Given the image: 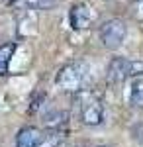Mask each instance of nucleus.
Wrapping results in <instances>:
<instances>
[{
	"mask_svg": "<svg viewBox=\"0 0 143 147\" xmlns=\"http://www.w3.org/2000/svg\"><path fill=\"white\" fill-rule=\"evenodd\" d=\"M88 73H90V67L86 61H71L59 69L55 82L65 92H80L88 79Z\"/></svg>",
	"mask_w": 143,
	"mask_h": 147,
	"instance_id": "f257e3e1",
	"label": "nucleus"
},
{
	"mask_svg": "<svg viewBox=\"0 0 143 147\" xmlns=\"http://www.w3.org/2000/svg\"><path fill=\"white\" fill-rule=\"evenodd\" d=\"M80 100V122L84 125H100L104 124L106 118V110L100 98L88 94V92H80L78 96Z\"/></svg>",
	"mask_w": 143,
	"mask_h": 147,
	"instance_id": "f03ea898",
	"label": "nucleus"
},
{
	"mask_svg": "<svg viewBox=\"0 0 143 147\" xmlns=\"http://www.w3.org/2000/svg\"><path fill=\"white\" fill-rule=\"evenodd\" d=\"M125 34H127V28L120 18H112V20H108V22H104L100 26V41L106 49L121 47L123 39H125Z\"/></svg>",
	"mask_w": 143,
	"mask_h": 147,
	"instance_id": "7ed1b4c3",
	"label": "nucleus"
},
{
	"mask_svg": "<svg viewBox=\"0 0 143 147\" xmlns=\"http://www.w3.org/2000/svg\"><path fill=\"white\" fill-rule=\"evenodd\" d=\"M132 67H133V61L125 59V57H114L108 63V69H106L108 82L110 84H121L127 77H132Z\"/></svg>",
	"mask_w": 143,
	"mask_h": 147,
	"instance_id": "20e7f679",
	"label": "nucleus"
},
{
	"mask_svg": "<svg viewBox=\"0 0 143 147\" xmlns=\"http://www.w3.org/2000/svg\"><path fill=\"white\" fill-rule=\"evenodd\" d=\"M69 20H71L73 30H86L88 26L92 24V20H94V12H92V8L88 4L80 2V4H75L71 8Z\"/></svg>",
	"mask_w": 143,
	"mask_h": 147,
	"instance_id": "39448f33",
	"label": "nucleus"
},
{
	"mask_svg": "<svg viewBox=\"0 0 143 147\" xmlns=\"http://www.w3.org/2000/svg\"><path fill=\"white\" fill-rule=\"evenodd\" d=\"M41 131L33 125H28V127H22L16 136V147H39L41 145Z\"/></svg>",
	"mask_w": 143,
	"mask_h": 147,
	"instance_id": "423d86ee",
	"label": "nucleus"
},
{
	"mask_svg": "<svg viewBox=\"0 0 143 147\" xmlns=\"http://www.w3.org/2000/svg\"><path fill=\"white\" fill-rule=\"evenodd\" d=\"M69 122V114L65 110H49L43 116V125L47 129H63Z\"/></svg>",
	"mask_w": 143,
	"mask_h": 147,
	"instance_id": "0eeeda50",
	"label": "nucleus"
},
{
	"mask_svg": "<svg viewBox=\"0 0 143 147\" xmlns=\"http://www.w3.org/2000/svg\"><path fill=\"white\" fill-rule=\"evenodd\" d=\"M16 49H18V43L16 41H8V43H2L0 45V75H6L8 73V65H10Z\"/></svg>",
	"mask_w": 143,
	"mask_h": 147,
	"instance_id": "6e6552de",
	"label": "nucleus"
},
{
	"mask_svg": "<svg viewBox=\"0 0 143 147\" xmlns=\"http://www.w3.org/2000/svg\"><path fill=\"white\" fill-rule=\"evenodd\" d=\"M130 104L143 106V79H135L130 86Z\"/></svg>",
	"mask_w": 143,
	"mask_h": 147,
	"instance_id": "1a4fd4ad",
	"label": "nucleus"
},
{
	"mask_svg": "<svg viewBox=\"0 0 143 147\" xmlns=\"http://www.w3.org/2000/svg\"><path fill=\"white\" fill-rule=\"evenodd\" d=\"M63 139H65V136L61 134V129H49V134L43 136L39 147H61L63 145Z\"/></svg>",
	"mask_w": 143,
	"mask_h": 147,
	"instance_id": "9d476101",
	"label": "nucleus"
},
{
	"mask_svg": "<svg viewBox=\"0 0 143 147\" xmlns=\"http://www.w3.org/2000/svg\"><path fill=\"white\" fill-rule=\"evenodd\" d=\"M26 6L32 10H51L57 6V0H26Z\"/></svg>",
	"mask_w": 143,
	"mask_h": 147,
	"instance_id": "9b49d317",
	"label": "nucleus"
},
{
	"mask_svg": "<svg viewBox=\"0 0 143 147\" xmlns=\"http://www.w3.org/2000/svg\"><path fill=\"white\" fill-rule=\"evenodd\" d=\"M43 102H45V92H41V90L35 92V94H33V98H32V102H30V110H28V112L35 114L39 108H41V104H43Z\"/></svg>",
	"mask_w": 143,
	"mask_h": 147,
	"instance_id": "f8f14e48",
	"label": "nucleus"
},
{
	"mask_svg": "<svg viewBox=\"0 0 143 147\" xmlns=\"http://www.w3.org/2000/svg\"><path fill=\"white\" fill-rule=\"evenodd\" d=\"M135 139H137V143L143 147V124L135 127Z\"/></svg>",
	"mask_w": 143,
	"mask_h": 147,
	"instance_id": "ddd939ff",
	"label": "nucleus"
},
{
	"mask_svg": "<svg viewBox=\"0 0 143 147\" xmlns=\"http://www.w3.org/2000/svg\"><path fill=\"white\" fill-rule=\"evenodd\" d=\"M135 16H137V20H143V0L137 2V12H135Z\"/></svg>",
	"mask_w": 143,
	"mask_h": 147,
	"instance_id": "4468645a",
	"label": "nucleus"
},
{
	"mask_svg": "<svg viewBox=\"0 0 143 147\" xmlns=\"http://www.w3.org/2000/svg\"><path fill=\"white\" fill-rule=\"evenodd\" d=\"M2 2H6V4H14L16 0H2Z\"/></svg>",
	"mask_w": 143,
	"mask_h": 147,
	"instance_id": "2eb2a0df",
	"label": "nucleus"
},
{
	"mask_svg": "<svg viewBox=\"0 0 143 147\" xmlns=\"http://www.w3.org/2000/svg\"><path fill=\"white\" fill-rule=\"evenodd\" d=\"M96 147H110V145H96Z\"/></svg>",
	"mask_w": 143,
	"mask_h": 147,
	"instance_id": "dca6fc26",
	"label": "nucleus"
},
{
	"mask_svg": "<svg viewBox=\"0 0 143 147\" xmlns=\"http://www.w3.org/2000/svg\"><path fill=\"white\" fill-rule=\"evenodd\" d=\"M132 2H141V0H132Z\"/></svg>",
	"mask_w": 143,
	"mask_h": 147,
	"instance_id": "f3484780",
	"label": "nucleus"
}]
</instances>
